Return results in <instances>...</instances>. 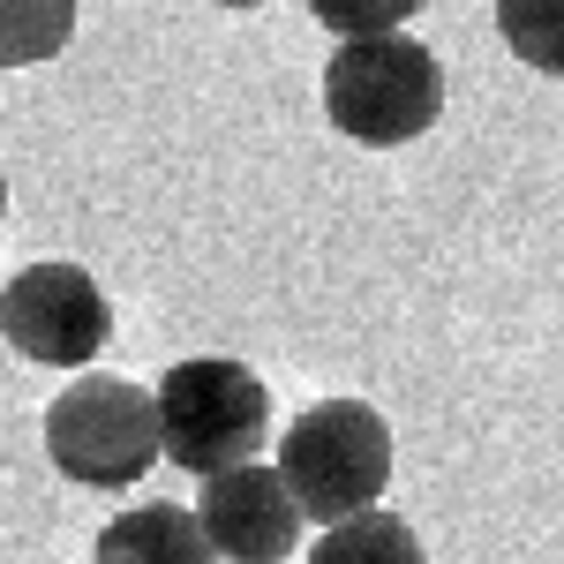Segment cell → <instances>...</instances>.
I'll return each mask as SVG.
<instances>
[{
	"label": "cell",
	"instance_id": "7",
	"mask_svg": "<svg viewBox=\"0 0 564 564\" xmlns=\"http://www.w3.org/2000/svg\"><path fill=\"white\" fill-rule=\"evenodd\" d=\"M90 564H218V557L204 542V527H196V512L159 497V505H135V512L98 527Z\"/></svg>",
	"mask_w": 564,
	"mask_h": 564
},
{
	"label": "cell",
	"instance_id": "9",
	"mask_svg": "<svg viewBox=\"0 0 564 564\" xmlns=\"http://www.w3.org/2000/svg\"><path fill=\"white\" fill-rule=\"evenodd\" d=\"M76 8L84 0H0V68L61 61L76 39Z\"/></svg>",
	"mask_w": 564,
	"mask_h": 564
},
{
	"label": "cell",
	"instance_id": "12",
	"mask_svg": "<svg viewBox=\"0 0 564 564\" xmlns=\"http://www.w3.org/2000/svg\"><path fill=\"white\" fill-rule=\"evenodd\" d=\"M212 8H263V0H212Z\"/></svg>",
	"mask_w": 564,
	"mask_h": 564
},
{
	"label": "cell",
	"instance_id": "11",
	"mask_svg": "<svg viewBox=\"0 0 564 564\" xmlns=\"http://www.w3.org/2000/svg\"><path fill=\"white\" fill-rule=\"evenodd\" d=\"M308 8H316V23L339 31V39H377V31H406L430 0H308Z\"/></svg>",
	"mask_w": 564,
	"mask_h": 564
},
{
	"label": "cell",
	"instance_id": "1",
	"mask_svg": "<svg viewBox=\"0 0 564 564\" xmlns=\"http://www.w3.org/2000/svg\"><path fill=\"white\" fill-rule=\"evenodd\" d=\"M444 113V61L406 31L339 39L324 61V121L361 151H399L436 129Z\"/></svg>",
	"mask_w": 564,
	"mask_h": 564
},
{
	"label": "cell",
	"instance_id": "3",
	"mask_svg": "<svg viewBox=\"0 0 564 564\" xmlns=\"http://www.w3.org/2000/svg\"><path fill=\"white\" fill-rule=\"evenodd\" d=\"M151 406H159V459L188 467L196 481L226 475V467H249L271 444V391L234 354L174 361L159 377V391H151Z\"/></svg>",
	"mask_w": 564,
	"mask_h": 564
},
{
	"label": "cell",
	"instance_id": "10",
	"mask_svg": "<svg viewBox=\"0 0 564 564\" xmlns=\"http://www.w3.org/2000/svg\"><path fill=\"white\" fill-rule=\"evenodd\" d=\"M497 39L520 68L564 84V0H497Z\"/></svg>",
	"mask_w": 564,
	"mask_h": 564
},
{
	"label": "cell",
	"instance_id": "6",
	"mask_svg": "<svg viewBox=\"0 0 564 564\" xmlns=\"http://www.w3.org/2000/svg\"><path fill=\"white\" fill-rule=\"evenodd\" d=\"M188 512H196V527H204L218 564H286L302 550V527H308L302 505L286 497L279 467H263V459L212 475Z\"/></svg>",
	"mask_w": 564,
	"mask_h": 564
},
{
	"label": "cell",
	"instance_id": "13",
	"mask_svg": "<svg viewBox=\"0 0 564 564\" xmlns=\"http://www.w3.org/2000/svg\"><path fill=\"white\" fill-rule=\"evenodd\" d=\"M0 218H8V174H0Z\"/></svg>",
	"mask_w": 564,
	"mask_h": 564
},
{
	"label": "cell",
	"instance_id": "5",
	"mask_svg": "<svg viewBox=\"0 0 564 564\" xmlns=\"http://www.w3.org/2000/svg\"><path fill=\"white\" fill-rule=\"evenodd\" d=\"M0 339L39 369H90L113 339V302L84 263H31L0 286Z\"/></svg>",
	"mask_w": 564,
	"mask_h": 564
},
{
	"label": "cell",
	"instance_id": "8",
	"mask_svg": "<svg viewBox=\"0 0 564 564\" xmlns=\"http://www.w3.org/2000/svg\"><path fill=\"white\" fill-rule=\"evenodd\" d=\"M308 564H430V550H422V534L399 520V512L377 505V512H354V520L324 527Z\"/></svg>",
	"mask_w": 564,
	"mask_h": 564
},
{
	"label": "cell",
	"instance_id": "2",
	"mask_svg": "<svg viewBox=\"0 0 564 564\" xmlns=\"http://www.w3.org/2000/svg\"><path fill=\"white\" fill-rule=\"evenodd\" d=\"M279 481L302 505V520L339 527L377 512L391 489V422L369 399H316L279 430Z\"/></svg>",
	"mask_w": 564,
	"mask_h": 564
},
{
	"label": "cell",
	"instance_id": "4",
	"mask_svg": "<svg viewBox=\"0 0 564 564\" xmlns=\"http://www.w3.org/2000/svg\"><path fill=\"white\" fill-rule=\"evenodd\" d=\"M45 459L84 489H135L159 467V406L129 377L76 369V384L45 406Z\"/></svg>",
	"mask_w": 564,
	"mask_h": 564
}]
</instances>
